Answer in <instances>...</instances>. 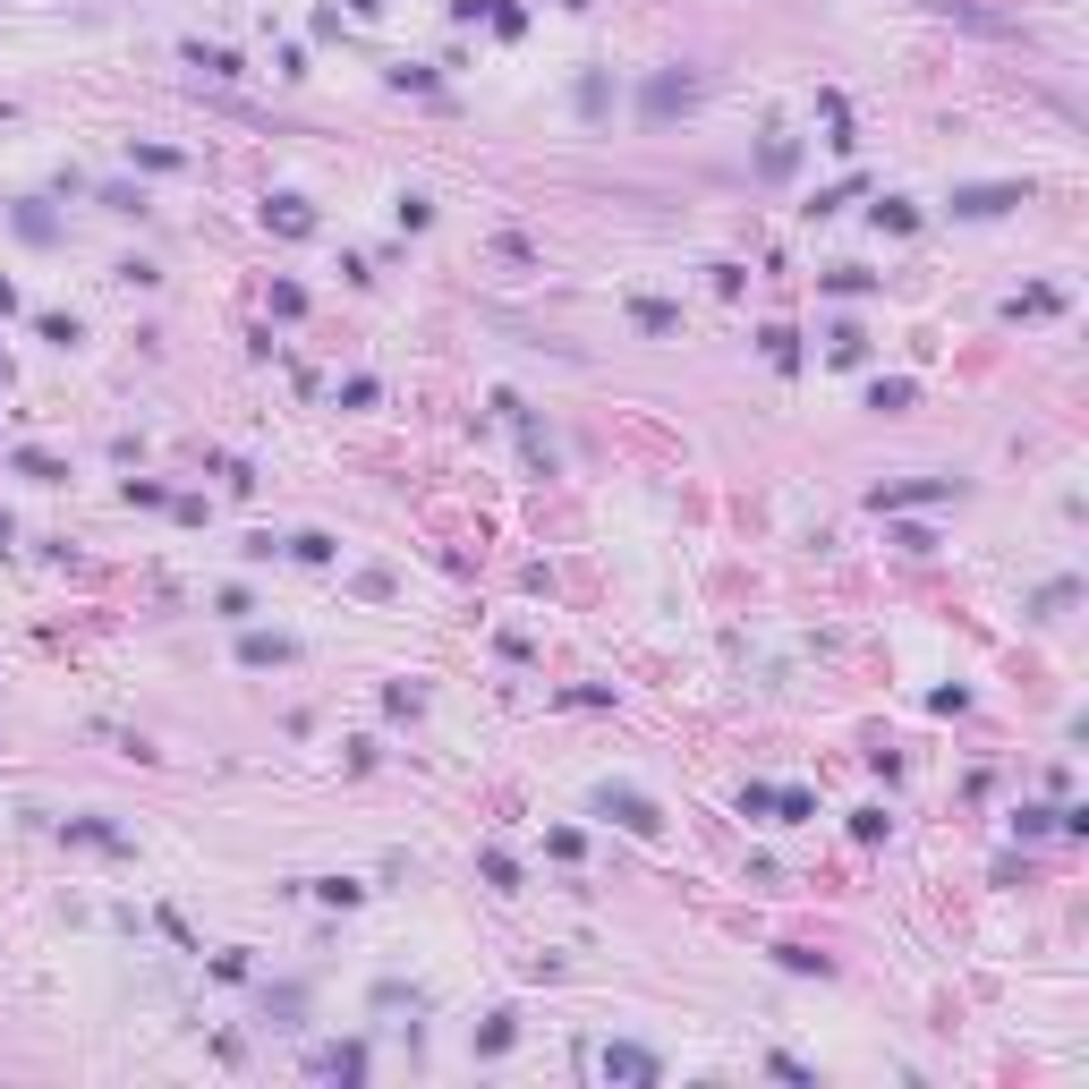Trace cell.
Listing matches in <instances>:
<instances>
[{
  "mask_svg": "<svg viewBox=\"0 0 1089 1089\" xmlns=\"http://www.w3.org/2000/svg\"><path fill=\"white\" fill-rule=\"evenodd\" d=\"M604 809H613V817H622V826H655V809H647V800H630V792H622V800L604 792Z\"/></svg>",
  "mask_w": 1089,
  "mask_h": 1089,
  "instance_id": "7a4b0ae2",
  "label": "cell"
},
{
  "mask_svg": "<svg viewBox=\"0 0 1089 1089\" xmlns=\"http://www.w3.org/2000/svg\"><path fill=\"white\" fill-rule=\"evenodd\" d=\"M604 1073H622V1081H647V1073H655V1055H639V1047H604Z\"/></svg>",
  "mask_w": 1089,
  "mask_h": 1089,
  "instance_id": "6da1fadb",
  "label": "cell"
}]
</instances>
